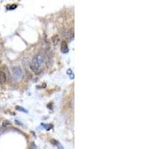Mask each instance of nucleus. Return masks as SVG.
<instances>
[{"mask_svg":"<svg viewBox=\"0 0 149 149\" xmlns=\"http://www.w3.org/2000/svg\"><path fill=\"white\" fill-rule=\"evenodd\" d=\"M59 42V36L58 35H54L52 37V42L54 43V45H57Z\"/></svg>","mask_w":149,"mask_h":149,"instance_id":"39448f33","label":"nucleus"},{"mask_svg":"<svg viewBox=\"0 0 149 149\" xmlns=\"http://www.w3.org/2000/svg\"><path fill=\"white\" fill-rule=\"evenodd\" d=\"M16 110H19V111H21V112H24V113H28V111L25 108H23L22 107H16Z\"/></svg>","mask_w":149,"mask_h":149,"instance_id":"423d86ee","label":"nucleus"},{"mask_svg":"<svg viewBox=\"0 0 149 149\" xmlns=\"http://www.w3.org/2000/svg\"><path fill=\"white\" fill-rule=\"evenodd\" d=\"M12 72L14 74V76L16 79H19L23 76V71L18 67H14L12 68Z\"/></svg>","mask_w":149,"mask_h":149,"instance_id":"f03ea898","label":"nucleus"},{"mask_svg":"<svg viewBox=\"0 0 149 149\" xmlns=\"http://www.w3.org/2000/svg\"><path fill=\"white\" fill-rule=\"evenodd\" d=\"M60 49H61V52L63 53H67L68 50V46L67 43L66 42V41H62L61 42V47H60Z\"/></svg>","mask_w":149,"mask_h":149,"instance_id":"7ed1b4c3","label":"nucleus"},{"mask_svg":"<svg viewBox=\"0 0 149 149\" xmlns=\"http://www.w3.org/2000/svg\"><path fill=\"white\" fill-rule=\"evenodd\" d=\"M6 83V75L5 73L2 71L0 72V84L3 85Z\"/></svg>","mask_w":149,"mask_h":149,"instance_id":"20e7f679","label":"nucleus"},{"mask_svg":"<svg viewBox=\"0 0 149 149\" xmlns=\"http://www.w3.org/2000/svg\"><path fill=\"white\" fill-rule=\"evenodd\" d=\"M43 63V58L41 55H36L31 63V69L34 72H37L38 70L40 69V68L41 67V66L42 65Z\"/></svg>","mask_w":149,"mask_h":149,"instance_id":"f257e3e1","label":"nucleus"},{"mask_svg":"<svg viewBox=\"0 0 149 149\" xmlns=\"http://www.w3.org/2000/svg\"><path fill=\"white\" fill-rule=\"evenodd\" d=\"M16 5H8L7 6V9L8 10H14L15 8H16Z\"/></svg>","mask_w":149,"mask_h":149,"instance_id":"0eeeda50","label":"nucleus"}]
</instances>
